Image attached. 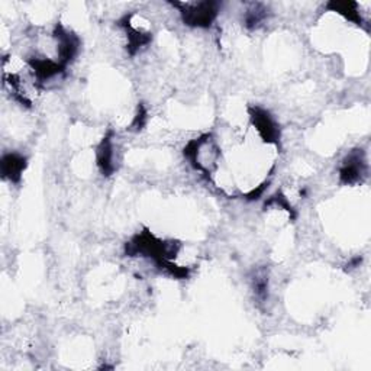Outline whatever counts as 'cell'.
I'll return each mask as SVG.
<instances>
[{"mask_svg": "<svg viewBox=\"0 0 371 371\" xmlns=\"http://www.w3.org/2000/svg\"><path fill=\"white\" fill-rule=\"evenodd\" d=\"M121 26L125 28L126 38H128V51L131 55H135L141 48H146L153 41V35L146 31H139L136 28H132L129 23V18L125 16V19L121 22Z\"/></svg>", "mask_w": 371, "mask_h": 371, "instance_id": "obj_8", "label": "cell"}, {"mask_svg": "<svg viewBox=\"0 0 371 371\" xmlns=\"http://www.w3.org/2000/svg\"><path fill=\"white\" fill-rule=\"evenodd\" d=\"M30 67L31 70L34 71L35 77L40 80V81H44V80H49L52 78L54 76L60 74L66 70V67L61 64V63H55L49 59H38V57H34V59H30Z\"/></svg>", "mask_w": 371, "mask_h": 371, "instance_id": "obj_9", "label": "cell"}, {"mask_svg": "<svg viewBox=\"0 0 371 371\" xmlns=\"http://www.w3.org/2000/svg\"><path fill=\"white\" fill-rule=\"evenodd\" d=\"M249 118L257 132H259V135L264 142H267V144L278 146L280 128L276 119L270 115L269 110L260 106H252L249 107Z\"/></svg>", "mask_w": 371, "mask_h": 371, "instance_id": "obj_3", "label": "cell"}, {"mask_svg": "<svg viewBox=\"0 0 371 371\" xmlns=\"http://www.w3.org/2000/svg\"><path fill=\"white\" fill-rule=\"evenodd\" d=\"M26 161V157L18 153L5 154L2 157V161H0V173H2V177L5 180H9L11 183H19L28 165Z\"/></svg>", "mask_w": 371, "mask_h": 371, "instance_id": "obj_6", "label": "cell"}, {"mask_svg": "<svg viewBox=\"0 0 371 371\" xmlns=\"http://www.w3.org/2000/svg\"><path fill=\"white\" fill-rule=\"evenodd\" d=\"M146 124H147V110H146L144 106L139 105L138 113H136V117H135V119L132 122V128L139 131V129H142V128L146 126Z\"/></svg>", "mask_w": 371, "mask_h": 371, "instance_id": "obj_12", "label": "cell"}, {"mask_svg": "<svg viewBox=\"0 0 371 371\" xmlns=\"http://www.w3.org/2000/svg\"><path fill=\"white\" fill-rule=\"evenodd\" d=\"M54 38L57 40V51H59L60 63L67 67V64H70L76 59L80 51V38L74 33L66 30L63 25L55 26Z\"/></svg>", "mask_w": 371, "mask_h": 371, "instance_id": "obj_4", "label": "cell"}, {"mask_svg": "<svg viewBox=\"0 0 371 371\" xmlns=\"http://www.w3.org/2000/svg\"><path fill=\"white\" fill-rule=\"evenodd\" d=\"M328 9L338 12L339 15L357 25H363V19L358 12V5L355 2H331L328 5Z\"/></svg>", "mask_w": 371, "mask_h": 371, "instance_id": "obj_10", "label": "cell"}, {"mask_svg": "<svg viewBox=\"0 0 371 371\" xmlns=\"http://www.w3.org/2000/svg\"><path fill=\"white\" fill-rule=\"evenodd\" d=\"M180 9L182 19L186 25L193 28H209L218 16V2H199V4H173Z\"/></svg>", "mask_w": 371, "mask_h": 371, "instance_id": "obj_2", "label": "cell"}, {"mask_svg": "<svg viewBox=\"0 0 371 371\" xmlns=\"http://www.w3.org/2000/svg\"><path fill=\"white\" fill-rule=\"evenodd\" d=\"M96 161L98 167L102 171L103 176H112L115 173V154H113V139L112 132L106 135L96 150Z\"/></svg>", "mask_w": 371, "mask_h": 371, "instance_id": "obj_7", "label": "cell"}, {"mask_svg": "<svg viewBox=\"0 0 371 371\" xmlns=\"http://www.w3.org/2000/svg\"><path fill=\"white\" fill-rule=\"evenodd\" d=\"M367 176V163L363 150L353 151L342 163L339 180L342 184H355Z\"/></svg>", "mask_w": 371, "mask_h": 371, "instance_id": "obj_5", "label": "cell"}, {"mask_svg": "<svg viewBox=\"0 0 371 371\" xmlns=\"http://www.w3.org/2000/svg\"><path fill=\"white\" fill-rule=\"evenodd\" d=\"M266 16H267V11L263 5H254V8L249 9L245 15V25L248 28H255L266 19Z\"/></svg>", "mask_w": 371, "mask_h": 371, "instance_id": "obj_11", "label": "cell"}, {"mask_svg": "<svg viewBox=\"0 0 371 371\" xmlns=\"http://www.w3.org/2000/svg\"><path fill=\"white\" fill-rule=\"evenodd\" d=\"M180 245L176 242H164L153 235L148 230L144 232L136 234L129 242L125 245L126 255H141L147 257L157 263L161 270H165L179 252Z\"/></svg>", "mask_w": 371, "mask_h": 371, "instance_id": "obj_1", "label": "cell"}]
</instances>
